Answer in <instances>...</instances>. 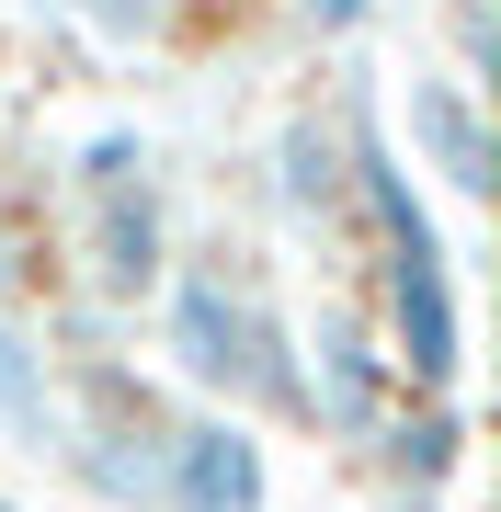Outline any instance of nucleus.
Here are the masks:
<instances>
[{
  "label": "nucleus",
  "instance_id": "9d476101",
  "mask_svg": "<svg viewBox=\"0 0 501 512\" xmlns=\"http://www.w3.org/2000/svg\"><path fill=\"white\" fill-rule=\"evenodd\" d=\"M46 12H57V23H80L92 46H114V57H126V46H160L171 0H46Z\"/></svg>",
  "mask_w": 501,
  "mask_h": 512
},
{
  "label": "nucleus",
  "instance_id": "20e7f679",
  "mask_svg": "<svg viewBox=\"0 0 501 512\" xmlns=\"http://www.w3.org/2000/svg\"><path fill=\"white\" fill-rule=\"evenodd\" d=\"M388 410H399V365L376 342V319L353 296H319V319H297V421L319 444H353L365 456Z\"/></svg>",
  "mask_w": 501,
  "mask_h": 512
},
{
  "label": "nucleus",
  "instance_id": "423d86ee",
  "mask_svg": "<svg viewBox=\"0 0 501 512\" xmlns=\"http://www.w3.org/2000/svg\"><path fill=\"white\" fill-rule=\"evenodd\" d=\"M399 137H410V171H433L456 205H490V183H501L490 92H467L456 69H410L399 80Z\"/></svg>",
  "mask_w": 501,
  "mask_h": 512
},
{
  "label": "nucleus",
  "instance_id": "f257e3e1",
  "mask_svg": "<svg viewBox=\"0 0 501 512\" xmlns=\"http://www.w3.org/2000/svg\"><path fill=\"white\" fill-rule=\"evenodd\" d=\"M342 148H353V217L376 228V342L399 365V399H467V285L410 183L399 137L376 126V92H342Z\"/></svg>",
  "mask_w": 501,
  "mask_h": 512
},
{
  "label": "nucleus",
  "instance_id": "6e6552de",
  "mask_svg": "<svg viewBox=\"0 0 501 512\" xmlns=\"http://www.w3.org/2000/svg\"><path fill=\"white\" fill-rule=\"evenodd\" d=\"M376 490H422V501H456V478H467V399H399L388 421H376Z\"/></svg>",
  "mask_w": 501,
  "mask_h": 512
},
{
  "label": "nucleus",
  "instance_id": "f8f14e48",
  "mask_svg": "<svg viewBox=\"0 0 501 512\" xmlns=\"http://www.w3.org/2000/svg\"><path fill=\"white\" fill-rule=\"evenodd\" d=\"M399 0H297V35L308 46H353V35H376Z\"/></svg>",
  "mask_w": 501,
  "mask_h": 512
},
{
  "label": "nucleus",
  "instance_id": "0eeeda50",
  "mask_svg": "<svg viewBox=\"0 0 501 512\" xmlns=\"http://www.w3.org/2000/svg\"><path fill=\"white\" fill-rule=\"evenodd\" d=\"M262 171H274V217L331 239L353 217V148H342V103H297L274 126V148H262Z\"/></svg>",
  "mask_w": 501,
  "mask_h": 512
},
{
  "label": "nucleus",
  "instance_id": "4468645a",
  "mask_svg": "<svg viewBox=\"0 0 501 512\" xmlns=\"http://www.w3.org/2000/svg\"><path fill=\"white\" fill-rule=\"evenodd\" d=\"M12 262H23V239H12V205H0V285H12Z\"/></svg>",
  "mask_w": 501,
  "mask_h": 512
},
{
  "label": "nucleus",
  "instance_id": "39448f33",
  "mask_svg": "<svg viewBox=\"0 0 501 512\" xmlns=\"http://www.w3.org/2000/svg\"><path fill=\"white\" fill-rule=\"evenodd\" d=\"M149 512H274V444L228 410H171Z\"/></svg>",
  "mask_w": 501,
  "mask_h": 512
},
{
  "label": "nucleus",
  "instance_id": "9b49d317",
  "mask_svg": "<svg viewBox=\"0 0 501 512\" xmlns=\"http://www.w3.org/2000/svg\"><path fill=\"white\" fill-rule=\"evenodd\" d=\"M445 35H456V80H467V92H490V57H501L490 0H445Z\"/></svg>",
  "mask_w": 501,
  "mask_h": 512
},
{
  "label": "nucleus",
  "instance_id": "7ed1b4c3",
  "mask_svg": "<svg viewBox=\"0 0 501 512\" xmlns=\"http://www.w3.org/2000/svg\"><path fill=\"white\" fill-rule=\"evenodd\" d=\"M69 183H80V285H92L103 319H137L160 296L171 251V194H160V148L149 126H92L69 148Z\"/></svg>",
  "mask_w": 501,
  "mask_h": 512
},
{
  "label": "nucleus",
  "instance_id": "1a4fd4ad",
  "mask_svg": "<svg viewBox=\"0 0 501 512\" xmlns=\"http://www.w3.org/2000/svg\"><path fill=\"white\" fill-rule=\"evenodd\" d=\"M46 410H57V353H46V330L0 296V433L35 456V444H46Z\"/></svg>",
  "mask_w": 501,
  "mask_h": 512
},
{
  "label": "nucleus",
  "instance_id": "f03ea898",
  "mask_svg": "<svg viewBox=\"0 0 501 512\" xmlns=\"http://www.w3.org/2000/svg\"><path fill=\"white\" fill-rule=\"evenodd\" d=\"M149 308H160V365L194 410H228L251 433L297 421V319L274 308L251 251H183Z\"/></svg>",
  "mask_w": 501,
  "mask_h": 512
},
{
  "label": "nucleus",
  "instance_id": "2eb2a0df",
  "mask_svg": "<svg viewBox=\"0 0 501 512\" xmlns=\"http://www.w3.org/2000/svg\"><path fill=\"white\" fill-rule=\"evenodd\" d=\"M0 512H23V501H12V490H0Z\"/></svg>",
  "mask_w": 501,
  "mask_h": 512
},
{
  "label": "nucleus",
  "instance_id": "ddd939ff",
  "mask_svg": "<svg viewBox=\"0 0 501 512\" xmlns=\"http://www.w3.org/2000/svg\"><path fill=\"white\" fill-rule=\"evenodd\" d=\"M376 512H456V501H422V490H376Z\"/></svg>",
  "mask_w": 501,
  "mask_h": 512
}]
</instances>
